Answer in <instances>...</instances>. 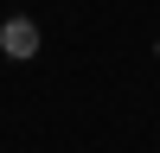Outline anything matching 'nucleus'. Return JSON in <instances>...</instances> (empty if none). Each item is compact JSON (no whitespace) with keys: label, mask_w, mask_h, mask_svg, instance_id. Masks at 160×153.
Returning <instances> with one entry per match:
<instances>
[{"label":"nucleus","mask_w":160,"mask_h":153,"mask_svg":"<svg viewBox=\"0 0 160 153\" xmlns=\"http://www.w3.org/2000/svg\"><path fill=\"white\" fill-rule=\"evenodd\" d=\"M0 51H7V58H32L38 51V26L32 19H7L0 26Z\"/></svg>","instance_id":"obj_1"},{"label":"nucleus","mask_w":160,"mask_h":153,"mask_svg":"<svg viewBox=\"0 0 160 153\" xmlns=\"http://www.w3.org/2000/svg\"><path fill=\"white\" fill-rule=\"evenodd\" d=\"M154 58H160V38H154Z\"/></svg>","instance_id":"obj_2"}]
</instances>
